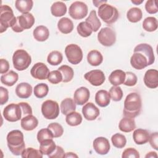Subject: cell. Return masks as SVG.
<instances>
[{
    "label": "cell",
    "mask_w": 158,
    "mask_h": 158,
    "mask_svg": "<svg viewBox=\"0 0 158 158\" xmlns=\"http://www.w3.org/2000/svg\"><path fill=\"white\" fill-rule=\"evenodd\" d=\"M122 158H139V154L138 151L133 148H128L125 149L122 153Z\"/></svg>",
    "instance_id": "c3c4849f"
},
{
    "label": "cell",
    "mask_w": 158,
    "mask_h": 158,
    "mask_svg": "<svg viewBox=\"0 0 158 158\" xmlns=\"http://www.w3.org/2000/svg\"><path fill=\"white\" fill-rule=\"evenodd\" d=\"M19 79V75L13 70H10L9 72L4 73L1 77V81L2 84L7 86H13Z\"/></svg>",
    "instance_id": "83f0119b"
},
{
    "label": "cell",
    "mask_w": 158,
    "mask_h": 158,
    "mask_svg": "<svg viewBox=\"0 0 158 158\" xmlns=\"http://www.w3.org/2000/svg\"><path fill=\"white\" fill-rule=\"evenodd\" d=\"M33 2L32 0H17L15 2L16 9L21 13H28L33 7Z\"/></svg>",
    "instance_id": "1f68e13d"
},
{
    "label": "cell",
    "mask_w": 158,
    "mask_h": 158,
    "mask_svg": "<svg viewBox=\"0 0 158 158\" xmlns=\"http://www.w3.org/2000/svg\"><path fill=\"white\" fill-rule=\"evenodd\" d=\"M41 112L45 118L53 120L59 114V106L58 103L52 100H46L41 105Z\"/></svg>",
    "instance_id": "ba28073f"
},
{
    "label": "cell",
    "mask_w": 158,
    "mask_h": 158,
    "mask_svg": "<svg viewBox=\"0 0 158 158\" xmlns=\"http://www.w3.org/2000/svg\"><path fill=\"white\" fill-rule=\"evenodd\" d=\"M48 80L52 84H58L62 81V75L58 70H52L50 72Z\"/></svg>",
    "instance_id": "bcb514c9"
},
{
    "label": "cell",
    "mask_w": 158,
    "mask_h": 158,
    "mask_svg": "<svg viewBox=\"0 0 158 158\" xmlns=\"http://www.w3.org/2000/svg\"><path fill=\"white\" fill-rule=\"evenodd\" d=\"M48 128L52 133L54 138H59L64 133L63 127L58 123H51L48 125Z\"/></svg>",
    "instance_id": "f6af8a7d"
},
{
    "label": "cell",
    "mask_w": 158,
    "mask_h": 158,
    "mask_svg": "<svg viewBox=\"0 0 158 158\" xmlns=\"http://www.w3.org/2000/svg\"><path fill=\"white\" fill-rule=\"evenodd\" d=\"M3 117L10 122L19 121L22 118V112L19 104L11 103L7 105L3 110Z\"/></svg>",
    "instance_id": "30bf717a"
},
{
    "label": "cell",
    "mask_w": 158,
    "mask_h": 158,
    "mask_svg": "<svg viewBox=\"0 0 158 158\" xmlns=\"http://www.w3.org/2000/svg\"><path fill=\"white\" fill-rule=\"evenodd\" d=\"M58 70L60 72L62 75V82L67 83L73 79L74 72L72 68L69 67V65H63L58 69Z\"/></svg>",
    "instance_id": "d590c367"
},
{
    "label": "cell",
    "mask_w": 158,
    "mask_h": 158,
    "mask_svg": "<svg viewBox=\"0 0 158 158\" xmlns=\"http://www.w3.org/2000/svg\"><path fill=\"white\" fill-rule=\"evenodd\" d=\"M65 157H78V156L74 154L73 152H67L65 154Z\"/></svg>",
    "instance_id": "680465c9"
},
{
    "label": "cell",
    "mask_w": 158,
    "mask_h": 158,
    "mask_svg": "<svg viewBox=\"0 0 158 158\" xmlns=\"http://www.w3.org/2000/svg\"><path fill=\"white\" fill-rule=\"evenodd\" d=\"M158 27V22L156 18L154 17H146L143 22V28L144 30L152 32L157 30Z\"/></svg>",
    "instance_id": "8d00e7d4"
},
{
    "label": "cell",
    "mask_w": 158,
    "mask_h": 158,
    "mask_svg": "<svg viewBox=\"0 0 158 158\" xmlns=\"http://www.w3.org/2000/svg\"><path fill=\"white\" fill-rule=\"evenodd\" d=\"M7 146L15 156H20L25 149V144L22 132L19 130H12L7 135Z\"/></svg>",
    "instance_id": "3957f363"
},
{
    "label": "cell",
    "mask_w": 158,
    "mask_h": 158,
    "mask_svg": "<svg viewBox=\"0 0 158 158\" xmlns=\"http://www.w3.org/2000/svg\"><path fill=\"white\" fill-rule=\"evenodd\" d=\"M89 91L84 86L78 88L75 90L73 94V100L75 102L80 106L86 104L89 98Z\"/></svg>",
    "instance_id": "e0dca14e"
},
{
    "label": "cell",
    "mask_w": 158,
    "mask_h": 158,
    "mask_svg": "<svg viewBox=\"0 0 158 158\" xmlns=\"http://www.w3.org/2000/svg\"><path fill=\"white\" fill-rule=\"evenodd\" d=\"M82 114L87 120H94L99 116V110L93 102H88L83 107Z\"/></svg>",
    "instance_id": "ac0fdd59"
},
{
    "label": "cell",
    "mask_w": 158,
    "mask_h": 158,
    "mask_svg": "<svg viewBox=\"0 0 158 158\" xmlns=\"http://www.w3.org/2000/svg\"><path fill=\"white\" fill-rule=\"evenodd\" d=\"M110 99L114 101H119L122 99L123 91L122 88L118 86H113L109 89Z\"/></svg>",
    "instance_id": "7bdbcfd3"
},
{
    "label": "cell",
    "mask_w": 158,
    "mask_h": 158,
    "mask_svg": "<svg viewBox=\"0 0 158 158\" xmlns=\"http://www.w3.org/2000/svg\"><path fill=\"white\" fill-rule=\"evenodd\" d=\"M51 12L52 15L55 17H62L67 12V6L63 2H55L51 7Z\"/></svg>",
    "instance_id": "4dcf8cb0"
},
{
    "label": "cell",
    "mask_w": 158,
    "mask_h": 158,
    "mask_svg": "<svg viewBox=\"0 0 158 158\" xmlns=\"http://www.w3.org/2000/svg\"><path fill=\"white\" fill-rule=\"evenodd\" d=\"M18 104H19V106H20V108L22 109V118H23L27 115L32 114V109L29 104H28L27 102H21Z\"/></svg>",
    "instance_id": "f907efd6"
},
{
    "label": "cell",
    "mask_w": 158,
    "mask_h": 158,
    "mask_svg": "<svg viewBox=\"0 0 158 158\" xmlns=\"http://www.w3.org/2000/svg\"><path fill=\"white\" fill-rule=\"evenodd\" d=\"M35 17L32 14L28 12L22 14L17 17L16 22L11 27L12 30L16 33L22 32L24 30L31 28L35 23Z\"/></svg>",
    "instance_id": "52a82bcc"
},
{
    "label": "cell",
    "mask_w": 158,
    "mask_h": 158,
    "mask_svg": "<svg viewBox=\"0 0 158 158\" xmlns=\"http://www.w3.org/2000/svg\"><path fill=\"white\" fill-rule=\"evenodd\" d=\"M150 134L146 130L138 128L135 130L133 133L134 142L136 144H144L149 141Z\"/></svg>",
    "instance_id": "ffe728a7"
},
{
    "label": "cell",
    "mask_w": 158,
    "mask_h": 158,
    "mask_svg": "<svg viewBox=\"0 0 158 158\" xmlns=\"http://www.w3.org/2000/svg\"><path fill=\"white\" fill-rule=\"evenodd\" d=\"M65 121L69 125L75 127L81 123L82 117L80 113L73 111L66 115Z\"/></svg>",
    "instance_id": "e575fe53"
},
{
    "label": "cell",
    "mask_w": 158,
    "mask_h": 158,
    "mask_svg": "<svg viewBox=\"0 0 158 158\" xmlns=\"http://www.w3.org/2000/svg\"><path fill=\"white\" fill-rule=\"evenodd\" d=\"M60 109L61 112L64 115H67L72 112L75 111L76 103L72 98H65L61 102L60 105Z\"/></svg>",
    "instance_id": "4316f807"
},
{
    "label": "cell",
    "mask_w": 158,
    "mask_h": 158,
    "mask_svg": "<svg viewBox=\"0 0 158 158\" xmlns=\"http://www.w3.org/2000/svg\"><path fill=\"white\" fill-rule=\"evenodd\" d=\"M98 15L99 17L108 25L115 23L118 17L119 13L117 9L108 4H103L98 7Z\"/></svg>",
    "instance_id": "5b68a950"
},
{
    "label": "cell",
    "mask_w": 158,
    "mask_h": 158,
    "mask_svg": "<svg viewBox=\"0 0 158 158\" xmlns=\"http://www.w3.org/2000/svg\"><path fill=\"white\" fill-rule=\"evenodd\" d=\"M21 156L22 158H42L43 154L40 150L35 149L33 148H28L23 151Z\"/></svg>",
    "instance_id": "b9f144b4"
},
{
    "label": "cell",
    "mask_w": 158,
    "mask_h": 158,
    "mask_svg": "<svg viewBox=\"0 0 158 158\" xmlns=\"http://www.w3.org/2000/svg\"><path fill=\"white\" fill-rule=\"evenodd\" d=\"M118 128L120 130L123 132H131L136 128L135 121L133 118L125 117L120 120L118 123Z\"/></svg>",
    "instance_id": "cb8c5ba5"
},
{
    "label": "cell",
    "mask_w": 158,
    "mask_h": 158,
    "mask_svg": "<svg viewBox=\"0 0 158 158\" xmlns=\"http://www.w3.org/2000/svg\"><path fill=\"white\" fill-rule=\"evenodd\" d=\"M145 9L147 12L151 14H156L158 11L157 6L155 0L147 1L145 4Z\"/></svg>",
    "instance_id": "681fc988"
},
{
    "label": "cell",
    "mask_w": 158,
    "mask_h": 158,
    "mask_svg": "<svg viewBox=\"0 0 158 158\" xmlns=\"http://www.w3.org/2000/svg\"><path fill=\"white\" fill-rule=\"evenodd\" d=\"M141 106L142 102L140 95L136 92L130 93L124 101L123 110L124 116L134 118L140 114Z\"/></svg>",
    "instance_id": "7a4b0ae2"
},
{
    "label": "cell",
    "mask_w": 158,
    "mask_h": 158,
    "mask_svg": "<svg viewBox=\"0 0 158 158\" xmlns=\"http://www.w3.org/2000/svg\"><path fill=\"white\" fill-rule=\"evenodd\" d=\"M137 77L136 75L131 72H125V78L123 85L128 86H135L137 83Z\"/></svg>",
    "instance_id": "7dc6e473"
},
{
    "label": "cell",
    "mask_w": 158,
    "mask_h": 158,
    "mask_svg": "<svg viewBox=\"0 0 158 158\" xmlns=\"http://www.w3.org/2000/svg\"><path fill=\"white\" fill-rule=\"evenodd\" d=\"M21 127L26 131L33 130L38 125V120L34 115H29L21 119Z\"/></svg>",
    "instance_id": "44dd1931"
},
{
    "label": "cell",
    "mask_w": 158,
    "mask_h": 158,
    "mask_svg": "<svg viewBox=\"0 0 158 158\" xmlns=\"http://www.w3.org/2000/svg\"><path fill=\"white\" fill-rule=\"evenodd\" d=\"M34 38L38 41H44L49 38V31L48 28L44 25L36 27L33 32Z\"/></svg>",
    "instance_id": "484cf974"
},
{
    "label": "cell",
    "mask_w": 158,
    "mask_h": 158,
    "mask_svg": "<svg viewBox=\"0 0 158 158\" xmlns=\"http://www.w3.org/2000/svg\"><path fill=\"white\" fill-rule=\"evenodd\" d=\"M111 141L114 147L117 148H123L127 143L125 136L120 133H115L111 137Z\"/></svg>",
    "instance_id": "ab89813d"
},
{
    "label": "cell",
    "mask_w": 158,
    "mask_h": 158,
    "mask_svg": "<svg viewBox=\"0 0 158 158\" xmlns=\"http://www.w3.org/2000/svg\"><path fill=\"white\" fill-rule=\"evenodd\" d=\"M65 153L62 148L59 146H56L55 150L48 156L49 158H64L65 157Z\"/></svg>",
    "instance_id": "816d5d0a"
},
{
    "label": "cell",
    "mask_w": 158,
    "mask_h": 158,
    "mask_svg": "<svg viewBox=\"0 0 158 158\" xmlns=\"http://www.w3.org/2000/svg\"><path fill=\"white\" fill-rule=\"evenodd\" d=\"M73 27V22L67 17H62L58 21L57 28L62 33L68 34L71 33Z\"/></svg>",
    "instance_id": "d4e9b609"
},
{
    "label": "cell",
    "mask_w": 158,
    "mask_h": 158,
    "mask_svg": "<svg viewBox=\"0 0 158 158\" xmlns=\"http://www.w3.org/2000/svg\"><path fill=\"white\" fill-rule=\"evenodd\" d=\"M85 78L93 86H98L101 85L105 81L106 77L104 72L101 70H93L84 75Z\"/></svg>",
    "instance_id": "4fadbf2b"
},
{
    "label": "cell",
    "mask_w": 158,
    "mask_h": 158,
    "mask_svg": "<svg viewBox=\"0 0 158 158\" xmlns=\"http://www.w3.org/2000/svg\"><path fill=\"white\" fill-rule=\"evenodd\" d=\"M110 96L106 90L101 89L97 91L95 95V102L100 107H104L110 104Z\"/></svg>",
    "instance_id": "7402d4cb"
},
{
    "label": "cell",
    "mask_w": 158,
    "mask_h": 158,
    "mask_svg": "<svg viewBox=\"0 0 158 158\" xmlns=\"http://www.w3.org/2000/svg\"><path fill=\"white\" fill-rule=\"evenodd\" d=\"M131 1L132 3H133L135 5H139L141 4L144 1V0H131Z\"/></svg>",
    "instance_id": "91938a15"
},
{
    "label": "cell",
    "mask_w": 158,
    "mask_h": 158,
    "mask_svg": "<svg viewBox=\"0 0 158 158\" xmlns=\"http://www.w3.org/2000/svg\"><path fill=\"white\" fill-rule=\"evenodd\" d=\"M32 89V86L29 83L22 82L16 86L15 94L20 98L27 99L31 95Z\"/></svg>",
    "instance_id": "d6986e66"
},
{
    "label": "cell",
    "mask_w": 158,
    "mask_h": 158,
    "mask_svg": "<svg viewBox=\"0 0 158 158\" xmlns=\"http://www.w3.org/2000/svg\"><path fill=\"white\" fill-rule=\"evenodd\" d=\"M144 83L145 85L151 89L158 86V71L156 69L148 70L144 76Z\"/></svg>",
    "instance_id": "2e32d148"
},
{
    "label": "cell",
    "mask_w": 158,
    "mask_h": 158,
    "mask_svg": "<svg viewBox=\"0 0 158 158\" xmlns=\"http://www.w3.org/2000/svg\"><path fill=\"white\" fill-rule=\"evenodd\" d=\"M65 54L68 61L73 65L78 64L83 59L81 48L75 44H70L65 47Z\"/></svg>",
    "instance_id": "9c48e42d"
},
{
    "label": "cell",
    "mask_w": 158,
    "mask_h": 158,
    "mask_svg": "<svg viewBox=\"0 0 158 158\" xmlns=\"http://www.w3.org/2000/svg\"><path fill=\"white\" fill-rule=\"evenodd\" d=\"M158 133L157 132H155L152 133L150 136H149V143L151 144V146L155 149L156 150L158 149Z\"/></svg>",
    "instance_id": "db71d44e"
},
{
    "label": "cell",
    "mask_w": 158,
    "mask_h": 158,
    "mask_svg": "<svg viewBox=\"0 0 158 158\" xmlns=\"http://www.w3.org/2000/svg\"><path fill=\"white\" fill-rule=\"evenodd\" d=\"M107 2V1H96V0H93V3L94 4L95 7H99L100 6H101L103 4H105Z\"/></svg>",
    "instance_id": "9f6ffc18"
},
{
    "label": "cell",
    "mask_w": 158,
    "mask_h": 158,
    "mask_svg": "<svg viewBox=\"0 0 158 158\" xmlns=\"http://www.w3.org/2000/svg\"><path fill=\"white\" fill-rule=\"evenodd\" d=\"M49 92L48 86L46 83H39L36 85L33 89L35 96L38 98H43L45 97Z\"/></svg>",
    "instance_id": "60d3db41"
},
{
    "label": "cell",
    "mask_w": 158,
    "mask_h": 158,
    "mask_svg": "<svg viewBox=\"0 0 158 158\" xmlns=\"http://www.w3.org/2000/svg\"><path fill=\"white\" fill-rule=\"evenodd\" d=\"M142 17L143 12L138 7H132L130 9L127 13V19L132 23H136L140 21Z\"/></svg>",
    "instance_id": "d6a6232c"
},
{
    "label": "cell",
    "mask_w": 158,
    "mask_h": 158,
    "mask_svg": "<svg viewBox=\"0 0 158 158\" xmlns=\"http://www.w3.org/2000/svg\"><path fill=\"white\" fill-rule=\"evenodd\" d=\"M56 145L52 139H46L40 143V151L43 155H49L56 149Z\"/></svg>",
    "instance_id": "f546056e"
},
{
    "label": "cell",
    "mask_w": 158,
    "mask_h": 158,
    "mask_svg": "<svg viewBox=\"0 0 158 158\" xmlns=\"http://www.w3.org/2000/svg\"><path fill=\"white\" fill-rule=\"evenodd\" d=\"M98 40L103 46L109 47L116 41V34L114 30L109 27H104L98 34Z\"/></svg>",
    "instance_id": "8fae6325"
},
{
    "label": "cell",
    "mask_w": 158,
    "mask_h": 158,
    "mask_svg": "<svg viewBox=\"0 0 158 158\" xmlns=\"http://www.w3.org/2000/svg\"><path fill=\"white\" fill-rule=\"evenodd\" d=\"M145 157L146 158H148V157H156V158H157V153L156 152L151 151V152H148L145 156Z\"/></svg>",
    "instance_id": "6f0895ef"
},
{
    "label": "cell",
    "mask_w": 158,
    "mask_h": 158,
    "mask_svg": "<svg viewBox=\"0 0 158 158\" xmlns=\"http://www.w3.org/2000/svg\"><path fill=\"white\" fill-rule=\"evenodd\" d=\"M9 69V62L4 59H0V73L1 74L6 73V72Z\"/></svg>",
    "instance_id": "11a10c76"
},
{
    "label": "cell",
    "mask_w": 158,
    "mask_h": 158,
    "mask_svg": "<svg viewBox=\"0 0 158 158\" xmlns=\"http://www.w3.org/2000/svg\"><path fill=\"white\" fill-rule=\"evenodd\" d=\"M63 59L62 54L58 51H53L51 52L47 57L48 62L51 65H57L60 64Z\"/></svg>",
    "instance_id": "f35d334b"
},
{
    "label": "cell",
    "mask_w": 158,
    "mask_h": 158,
    "mask_svg": "<svg viewBox=\"0 0 158 158\" xmlns=\"http://www.w3.org/2000/svg\"><path fill=\"white\" fill-rule=\"evenodd\" d=\"M102 55L99 51L91 50L87 55V61L92 66L99 65L102 62Z\"/></svg>",
    "instance_id": "f1b7e54d"
},
{
    "label": "cell",
    "mask_w": 158,
    "mask_h": 158,
    "mask_svg": "<svg viewBox=\"0 0 158 158\" xmlns=\"http://www.w3.org/2000/svg\"><path fill=\"white\" fill-rule=\"evenodd\" d=\"M94 151L100 155L107 154L110 148L109 140L105 137H98L93 141V144Z\"/></svg>",
    "instance_id": "9a60e30c"
},
{
    "label": "cell",
    "mask_w": 158,
    "mask_h": 158,
    "mask_svg": "<svg viewBox=\"0 0 158 158\" xmlns=\"http://www.w3.org/2000/svg\"><path fill=\"white\" fill-rule=\"evenodd\" d=\"M125 78V72L122 70H115L109 77V81L113 86H118L123 84Z\"/></svg>",
    "instance_id": "603a6c76"
},
{
    "label": "cell",
    "mask_w": 158,
    "mask_h": 158,
    "mask_svg": "<svg viewBox=\"0 0 158 158\" xmlns=\"http://www.w3.org/2000/svg\"><path fill=\"white\" fill-rule=\"evenodd\" d=\"M9 99V93L6 88L3 86L0 87V104L3 105Z\"/></svg>",
    "instance_id": "f5cc1de1"
},
{
    "label": "cell",
    "mask_w": 158,
    "mask_h": 158,
    "mask_svg": "<svg viewBox=\"0 0 158 158\" xmlns=\"http://www.w3.org/2000/svg\"><path fill=\"white\" fill-rule=\"evenodd\" d=\"M12 62L15 69L22 71L29 67L31 62V57L24 49H17L13 54Z\"/></svg>",
    "instance_id": "8992f818"
},
{
    "label": "cell",
    "mask_w": 158,
    "mask_h": 158,
    "mask_svg": "<svg viewBox=\"0 0 158 158\" xmlns=\"http://www.w3.org/2000/svg\"><path fill=\"white\" fill-rule=\"evenodd\" d=\"M12 8L7 5H1L0 8V33H2L9 27H12L16 22Z\"/></svg>",
    "instance_id": "277c9868"
},
{
    "label": "cell",
    "mask_w": 158,
    "mask_h": 158,
    "mask_svg": "<svg viewBox=\"0 0 158 158\" xmlns=\"http://www.w3.org/2000/svg\"><path fill=\"white\" fill-rule=\"evenodd\" d=\"M77 30L78 33L81 36L84 37V38L89 36L93 32V30H92L91 25L86 21L80 22L77 25Z\"/></svg>",
    "instance_id": "74e56055"
},
{
    "label": "cell",
    "mask_w": 158,
    "mask_h": 158,
    "mask_svg": "<svg viewBox=\"0 0 158 158\" xmlns=\"http://www.w3.org/2000/svg\"><path fill=\"white\" fill-rule=\"evenodd\" d=\"M53 138V134L48 128H42L37 133V139L40 143L46 139H52Z\"/></svg>",
    "instance_id": "ee69618b"
},
{
    "label": "cell",
    "mask_w": 158,
    "mask_h": 158,
    "mask_svg": "<svg viewBox=\"0 0 158 158\" xmlns=\"http://www.w3.org/2000/svg\"><path fill=\"white\" fill-rule=\"evenodd\" d=\"M85 21L91 25L94 32H96L101 26V23L98 18L96 12L94 10L90 12L89 16L86 19Z\"/></svg>",
    "instance_id": "836d02e7"
},
{
    "label": "cell",
    "mask_w": 158,
    "mask_h": 158,
    "mask_svg": "<svg viewBox=\"0 0 158 158\" xmlns=\"http://www.w3.org/2000/svg\"><path fill=\"white\" fill-rule=\"evenodd\" d=\"M130 58L131 65L135 69L141 70L152 64L155 60L153 49L147 43L137 45Z\"/></svg>",
    "instance_id": "6da1fadb"
},
{
    "label": "cell",
    "mask_w": 158,
    "mask_h": 158,
    "mask_svg": "<svg viewBox=\"0 0 158 158\" xmlns=\"http://www.w3.org/2000/svg\"><path fill=\"white\" fill-rule=\"evenodd\" d=\"M88 6L81 1H75L69 7V14L75 20H80L83 19L88 14Z\"/></svg>",
    "instance_id": "7c38bea8"
},
{
    "label": "cell",
    "mask_w": 158,
    "mask_h": 158,
    "mask_svg": "<svg viewBox=\"0 0 158 158\" xmlns=\"http://www.w3.org/2000/svg\"><path fill=\"white\" fill-rule=\"evenodd\" d=\"M49 73L48 67L43 62L36 63L30 70V73L34 78L41 80L48 79Z\"/></svg>",
    "instance_id": "5bb4252c"
}]
</instances>
